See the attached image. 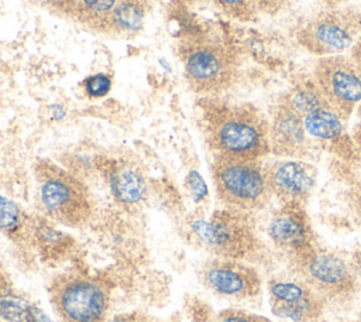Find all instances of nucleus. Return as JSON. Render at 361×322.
<instances>
[{"instance_id": "1", "label": "nucleus", "mask_w": 361, "mask_h": 322, "mask_svg": "<svg viewBox=\"0 0 361 322\" xmlns=\"http://www.w3.org/2000/svg\"><path fill=\"white\" fill-rule=\"evenodd\" d=\"M197 109L202 134L213 157L262 160L271 154L268 119L257 106L212 96L200 97Z\"/></svg>"}, {"instance_id": "2", "label": "nucleus", "mask_w": 361, "mask_h": 322, "mask_svg": "<svg viewBox=\"0 0 361 322\" xmlns=\"http://www.w3.org/2000/svg\"><path fill=\"white\" fill-rule=\"evenodd\" d=\"M188 236L197 247L219 258L250 264L267 263L268 258L254 213L223 208L210 216H193L188 222Z\"/></svg>"}, {"instance_id": "3", "label": "nucleus", "mask_w": 361, "mask_h": 322, "mask_svg": "<svg viewBox=\"0 0 361 322\" xmlns=\"http://www.w3.org/2000/svg\"><path fill=\"white\" fill-rule=\"evenodd\" d=\"M178 56L190 89L200 97L223 96L238 76L235 48L210 32H190L178 42Z\"/></svg>"}, {"instance_id": "4", "label": "nucleus", "mask_w": 361, "mask_h": 322, "mask_svg": "<svg viewBox=\"0 0 361 322\" xmlns=\"http://www.w3.org/2000/svg\"><path fill=\"white\" fill-rule=\"evenodd\" d=\"M39 208L44 217L68 227H83L93 213L86 184L48 158L34 164Z\"/></svg>"}, {"instance_id": "5", "label": "nucleus", "mask_w": 361, "mask_h": 322, "mask_svg": "<svg viewBox=\"0 0 361 322\" xmlns=\"http://www.w3.org/2000/svg\"><path fill=\"white\" fill-rule=\"evenodd\" d=\"M290 273L303 280L329 306L347 308L360 291L351 261L319 244L286 260Z\"/></svg>"}, {"instance_id": "6", "label": "nucleus", "mask_w": 361, "mask_h": 322, "mask_svg": "<svg viewBox=\"0 0 361 322\" xmlns=\"http://www.w3.org/2000/svg\"><path fill=\"white\" fill-rule=\"evenodd\" d=\"M210 171L217 198L224 208L255 213L272 198L262 160L213 157Z\"/></svg>"}, {"instance_id": "7", "label": "nucleus", "mask_w": 361, "mask_h": 322, "mask_svg": "<svg viewBox=\"0 0 361 322\" xmlns=\"http://www.w3.org/2000/svg\"><path fill=\"white\" fill-rule=\"evenodd\" d=\"M48 295L61 322H107L110 295L96 278L62 273L52 278Z\"/></svg>"}, {"instance_id": "8", "label": "nucleus", "mask_w": 361, "mask_h": 322, "mask_svg": "<svg viewBox=\"0 0 361 322\" xmlns=\"http://www.w3.org/2000/svg\"><path fill=\"white\" fill-rule=\"evenodd\" d=\"M361 35V14L353 10L323 11L300 24L295 37L313 55H340Z\"/></svg>"}, {"instance_id": "9", "label": "nucleus", "mask_w": 361, "mask_h": 322, "mask_svg": "<svg viewBox=\"0 0 361 322\" xmlns=\"http://www.w3.org/2000/svg\"><path fill=\"white\" fill-rule=\"evenodd\" d=\"M313 79L327 105L344 120L361 105V68L350 55L320 56Z\"/></svg>"}, {"instance_id": "10", "label": "nucleus", "mask_w": 361, "mask_h": 322, "mask_svg": "<svg viewBox=\"0 0 361 322\" xmlns=\"http://www.w3.org/2000/svg\"><path fill=\"white\" fill-rule=\"evenodd\" d=\"M199 278L213 294L234 301L254 299L262 288L258 270L240 260L213 257L202 264Z\"/></svg>"}, {"instance_id": "11", "label": "nucleus", "mask_w": 361, "mask_h": 322, "mask_svg": "<svg viewBox=\"0 0 361 322\" xmlns=\"http://www.w3.org/2000/svg\"><path fill=\"white\" fill-rule=\"evenodd\" d=\"M293 275V274H292ZM275 316L290 322H320L329 305L299 277H274L267 284Z\"/></svg>"}, {"instance_id": "12", "label": "nucleus", "mask_w": 361, "mask_h": 322, "mask_svg": "<svg viewBox=\"0 0 361 322\" xmlns=\"http://www.w3.org/2000/svg\"><path fill=\"white\" fill-rule=\"evenodd\" d=\"M267 234L285 260L293 258L317 244L310 219L302 203H282L269 217Z\"/></svg>"}, {"instance_id": "13", "label": "nucleus", "mask_w": 361, "mask_h": 322, "mask_svg": "<svg viewBox=\"0 0 361 322\" xmlns=\"http://www.w3.org/2000/svg\"><path fill=\"white\" fill-rule=\"evenodd\" d=\"M268 124L272 155L299 160L312 157L313 140L306 133L303 117L282 96L271 109Z\"/></svg>"}, {"instance_id": "14", "label": "nucleus", "mask_w": 361, "mask_h": 322, "mask_svg": "<svg viewBox=\"0 0 361 322\" xmlns=\"http://www.w3.org/2000/svg\"><path fill=\"white\" fill-rule=\"evenodd\" d=\"M265 171L272 198H276L281 205H305L316 186L317 171L307 160L276 158L265 164Z\"/></svg>"}, {"instance_id": "15", "label": "nucleus", "mask_w": 361, "mask_h": 322, "mask_svg": "<svg viewBox=\"0 0 361 322\" xmlns=\"http://www.w3.org/2000/svg\"><path fill=\"white\" fill-rule=\"evenodd\" d=\"M344 119L329 105L319 107L306 116L303 123L306 133L319 145L347 164H354L360 160V153L353 141V137L345 131Z\"/></svg>"}, {"instance_id": "16", "label": "nucleus", "mask_w": 361, "mask_h": 322, "mask_svg": "<svg viewBox=\"0 0 361 322\" xmlns=\"http://www.w3.org/2000/svg\"><path fill=\"white\" fill-rule=\"evenodd\" d=\"M118 1L120 0H41V4L59 17L102 34L110 13Z\"/></svg>"}, {"instance_id": "17", "label": "nucleus", "mask_w": 361, "mask_h": 322, "mask_svg": "<svg viewBox=\"0 0 361 322\" xmlns=\"http://www.w3.org/2000/svg\"><path fill=\"white\" fill-rule=\"evenodd\" d=\"M104 174L116 199L126 205L138 203L145 195V182L137 168L127 162L110 161Z\"/></svg>"}, {"instance_id": "18", "label": "nucleus", "mask_w": 361, "mask_h": 322, "mask_svg": "<svg viewBox=\"0 0 361 322\" xmlns=\"http://www.w3.org/2000/svg\"><path fill=\"white\" fill-rule=\"evenodd\" d=\"M148 8V0H120L110 13L102 34L130 35L141 31Z\"/></svg>"}, {"instance_id": "19", "label": "nucleus", "mask_w": 361, "mask_h": 322, "mask_svg": "<svg viewBox=\"0 0 361 322\" xmlns=\"http://www.w3.org/2000/svg\"><path fill=\"white\" fill-rule=\"evenodd\" d=\"M35 217L0 193V233L16 244L32 243Z\"/></svg>"}, {"instance_id": "20", "label": "nucleus", "mask_w": 361, "mask_h": 322, "mask_svg": "<svg viewBox=\"0 0 361 322\" xmlns=\"http://www.w3.org/2000/svg\"><path fill=\"white\" fill-rule=\"evenodd\" d=\"M0 319L3 322H38L34 306L0 270Z\"/></svg>"}, {"instance_id": "21", "label": "nucleus", "mask_w": 361, "mask_h": 322, "mask_svg": "<svg viewBox=\"0 0 361 322\" xmlns=\"http://www.w3.org/2000/svg\"><path fill=\"white\" fill-rule=\"evenodd\" d=\"M32 243L37 244L44 257H49L52 260L63 256L72 246L73 240L68 234L55 229L52 222L47 217H35Z\"/></svg>"}, {"instance_id": "22", "label": "nucleus", "mask_w": 361, "mask_h": 322, "mask_svg": "<svg viewBox=\"0 0 361 322\" xmlns=\"http://www.w3.org/2000/svg\"><path fill=\"white\" fill-rule=\"evenodd\" d=\"M282 97L303 117L307 113L327 105L313 76L296 80Z\"/></svg>"}, {"instance_id": "23", "label": "nucleus", "mask_w": 361, "mask_h": 322, "mask_svg": "<svg viewBox=\"0 0 361 322\" xmlns=\"http://www.w3.org/2000/svg\"><path fill=\"white\" fill-rule=\"evenodd\" d=\"M213 3L226 16L238 21H251L257 16L247 0H213Z\"/></svg>"}, {"instance_id": "24", "label": "nucleus", "mask_w": 361, "mask_h": 322, "mask_svg": "<svg viewBox=\"0 0 361 322\" xmlns=\"http://www.w3.org/2000/svg\"><path fill=\"white\" fill-rule=\"evenodd\" d=\"M111 78L107 73H93L83 80V89L90 97H103L110 92Z\"/></svg>"}, {"instance_id": "25", "label": "nucleus", "mask_w": 361, "mask_h": 322, "mask_svg": "<svg viewBox=\"0 0 361 322\" xmlns=\"http://www.w3.org/2000/svg\"><path fill=\"white\" fill-rule=\"evenodd\" d=\"M213 322H272L271 319L248 312V311H243V309H224L220 311Z\"/></svg>"}, {"instance_id": "26", "label": "nucleus", "mask_w": 361, "mask_h": 322, "mask_svg": "<svg viewBox=\"0 0 361 322\" xmlns=\"http://www.w3.org/2000/svg\"><path fill=\"white\" fill-rule=\"evenodd\" d=\"M255 13L275 14L283 8L288 0H247Z\"/></svg>"}, {"instance_id": "27", "label": "nucleus", "mask_w": 361, "mask_h": 322, "mask_svg": "<svg viewBox=\"0 0 361 322\" xmlns=\"http://www.w3.org/2000/svg\"><path fill=\"white\" fill-rule=\"evenodd\" d=\"M188 185H189V189L195 198V201H200L206 196L207 193V188H206V184L204 181L202 179V177L197 174V172H190L188 175Z\"/></svg>"}, {"instance_id": "28", "label": "nucleus", "mask_w": 361, "mask_h": 322, "mask_svg": "<svg viewBox=\"0 0 361 322\" xmlns=\"http://www.w3.org/2000/svg\"><path fill=\"white\" fill-rule=\"evenodd\" d=\"M348 199L357 217L361 220V181H355L350 185Z\"/></svg>"}, {"instance_id": "29", "label": "nucleus", "mask_w": 361, "mask_h": 322, "mask_svg": "<svg viewBox=\"0 0 361 322\" xmlns=\"http://www.w3.org/2000/svg\"><path fill=\"white\" fill-rule=\"evenodd\" d=\"M107 322H152V319L140 311H133V312L118 314L111 319H109Z\"/></svg>"}, {"instance_id": "30", "label": "nucleus", "mask_w": 361, "mask_h": 322, "mask_svg": "<svg viewBox=\"0 0 361 322\" xmlns=\"http://www.w3.org/2000/svg\"><path fill=\"white\" fill-rule=\"evenodd\" d=\"M351 137H353V141H354L360 155H361V105L355 109V121L353 126Z\"/></svg>"}, {"instance_id": "31", "label": "nucleus", "mask_w": 361, "mask_h": 322, "mask_svg": "<svg viewBox=\"0 0 361 322\" xmlns=\"http://www.w3.org/2000/svg\"><path fill=\"white\" fill-rule=\"evenodd\" d=\"M350 56L351 59L361 68V35L357 38L354 45L350 49Z\"/></svg>"}, {"instance_id": "32", "label": "nucleus", "mask_w": 361, "mask_h": 322, "mask_svg": "<svg viewBox=\"0 0 361 322\" xmlns=\"http://www.w3.org/2000/svg\"><path fill=\"white\" fill-rule=\"evenodd\" d=\"M351 266H353L354 271L357 273L358 278H361V249L354 251V254L351 257Z\"/></svg>"}, {"instance_id": "33", "label": "nucleus", "mask_w": 361, "mask_h": 322, "mask_svg": "<svg viewBox=\"0 0 361 322\" xmlns=\"http://www.w3.org/2000/svg\"><path fill=\"white\" fill-rule=\"evenodd\" d=\"M37 319H38V322H51L49 318L41 309H38V308H37Z\"/></svg>"}, {"instance_id": "34", "label": "nucleus", "mask_w": 361, "mask_h": 322, "mask_svg": "<svg viewBox=\"0 0 361 322\" xmlns=\"http://www.w3.org/2000/svg\"><path fill=\"white\" fill-rule=\"evenodd\" d=\"M351 322H361V314H360V315H358L355 319H353Z\"/></svg>"}, {"instance_id": "35", "label": "nucleus", "mask_w": 361, "mask_h": 322, "mask_svg": "<svg viewBox=\"0 0 361 322\" xmlns=\"http://www.w3.org/2000/svg\"><path fill=\"white\" fill-rule=\"evenodd\" d=\"M0 322H3V321H1V319H0Z\"/></svg>"}]
</instances>
